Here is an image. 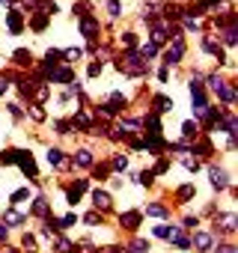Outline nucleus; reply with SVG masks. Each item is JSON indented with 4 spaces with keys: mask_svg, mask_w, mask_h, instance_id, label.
Wrapping results in <instances>:
<instances>
[{
    "mask_svg": "<svg viewBox=\"0 0 238 253\" xmlns=\"http://www.w3.org/2000/svg\"><path fill=\"white\" fill-rule=\"evenodd\" d=\"M119 223H122V226H128V229H134V226L140 223V211H125L122 217H119Z\"/></svg>",
    "mask_w": 238,
    "mask_h": 253,
    "instance_id": "nucleus-1",
    "label": "nucleus"
},
{
    "mask_svg": "<svg viewBox=\"0 0 238 253\" xmlns=\"http://www.w3.org/2000/svg\"><path fill=\"white\" fill-rule=\"evenodd\" d=\"M211 185H214L217 191H220V188L226 185V173H223L220 167H211Z\"/></svg>",
    "mask_w": 238,
    "mask_h": 253,
    "instance_id": "nucleus-2",
    "label": "nucleus"
},
{
    "mask_svg": "<svg viewBox=\"0 0 238 253\" xmlns=\"http://www.w3.org/2000/svg\"><path fill=\"white\" fill-rule=\"evenodd\" d=\"M92 200H95V206H98V209H110V197H107L104 191H95V194H92Z\"/></svg>",
    "mask_w": 238,
    "mask_h": 253,
    "instance_id": "nucleus-3",
    "label": "nucleus"
},
{
    "mask_svg": "<svg viewBox=\"0 0 238 253\" xmlns=\"http://www.w3.org/2000/svg\"><path fill=\"white\" fill-rule=\"evenodd\" d=\"M182 54H185V45H182V42H176V45H173V51L167 54V63H176Z\"/></svg>",
    "mask_w": 238,
    "mask_h": 253,
    "instance_id": "nucleus-4",
    "label": "nucleus"
},
{
    "mask_svg": "<svg viewBox=\"0 0 238 253\" xmlns=\"http://www.w3.org/2000/svg\"><path fill=\"white\" fill-rule=\"evenodd\" d=\"M9 30H12V33H21V18H18V12L9 15Z\"/></svg>",
    "mask_w": 238,
    "mask_h": 253,
    "instance_id": "nucleus-5",
    "label": "nucleus"
},
{
    "mask_svg": "<svg viewBox=\"0 0 238 253\" xmlns=\"http://www.w3.org/2000/svg\"><path fill=\"white\" fill-rule=\"evenodd\" d=\"M75 161H78L80 167H89V164H92V155H89V152H78V155H75Z\"/></svg>",
    "mask_w": 238,
    "mask_h": 253,
    "instance_id": "nucleus-6",
    "label": "nucleus"
},
{
    "mask_svg": "<svg viewBox=\"0 0 238 253\" xmlns=\"http://www.w3.org/2000/svg\"><path fill=\"white\" fill-rule=\"evenodd\" d=\"M194 194H197V188H191V185H182L179 188V200H191Z\"/></svg>",
    "mask_w": 238,
    "mask_h": 253,
    "instance_id": "nucleus-7",
    "label": "nucleus"
},
{
    "mask_svg": "<svg viewBox=\"0 0 238 253\" xmlns=\"http://www.w3.org/2000/svg\"><path fill=\"white\" fill-rule=\"evenodd\" d=\"M197 247H199V250H208V247H211V235H205V232L197 235Z\"/></svg>",
    "mask_w": 238,
    "mask_h": 253,
    "instance_id": "nucleus-8",
    "label": "nucleus"
},
{
    "mask_svg": "<svg viewBox=\"0 0 238 253\" xmlns=\"http://www.w3.org/2000/svg\"><path fill=\"white\" fill-rule=\"evenodd\" d=\"M146 211H149L152 217H167V209H164V206H149Z\"/></svg>",
    "mask_w": 238,
    "mask_h": 253,
    "instance_id": "nucleus-9",
    "label": "nucleus"
},
{
    "mask_svg": "<svg viewBox=\"0 0 238 253\" xmlns=\"http://www.w3.org/2000/svg\"><path fill=\"white\" fill-rule=\"evenodd\" d=\"M6 220H9V223H21L24 217H21V214H18L15 209H9V211H6Z\"/></svg>",
    "mask_w": 238,
    "mask_h": 253,
    "instance_id": "nucleus-10",
    "label": "nucleus"
},
{
    "mask_svg": "<svg viewBox=\"0 0 238 253\" xmlns=\"http://www.w3.org/2000/svg\"><path fill=\"white\" fill-rule=\"evenodd\" d=\"M146 250H149L146 241H134V244H131V253H146Z\"/></svg>",
    "mask_w": 238,
    "mask_h": 253,
    "instance_id": "nucleus-11",
    "label": "nucleus"
},
{
    "mask_svg": "<svg viewBox=\"0 0 238 253\" xmlns=\"http://www.w3.org/2000/svg\"><path fill=\"white\" fill-rule=\"evenodd\" d=\"M89 75L98 78V75H101V63H92V66H89Z\"/></svg>",
    "mask_w": 238,
    "mask_h": 253,
    "instance_id": "nucleus-12",
    "label": "nucleus"
},
{
    "mask_svg": "<svg viewBox=\"0 0 238 253\" xmlns=\"http://www.w3.org/2000/svg\"><path fill=\"white\" fill-rule=\"evenodd\" d=\"M232 98H235V89H232V86H226V89H223V101H232Z\"/></svg>",
    "mask_w": 238,
    "mask_h": 253,
    "instance_id": "nucleus-13",
    "label": "nucleus"
},
{
    "mask_svg": "<svg viewBox=\"0 0 238 253\" xmlns=\"http://www.w3.org/2000/svg\"><path fill=\"white\" fill-rule=\"evenodd\" d=\"M24 247H27V250H36V241H33V235H24Z\"/></svg>",
    "mask_w": 238,
    "mask_h": 253,
    "instance_id": "nucleus-14",
    "label": "nucleus"
},
{
    "mask_svg": "<svg viewBox=\"0 0 238 253\" xmlns=\"http://www.w3.org/2000/svg\"><path fill=\"white\" fill-rule=\"evenodd\" d=\"M113 164H116V167H113V170H125V167H128V161H125V158H116V161H113Z\"/></svg>",
    "mask_w": 238,
    "mask_h": 253,
    "instance_id": "nucleus-15",
    "label": "nucleus"
},
{
    "mask_svg": "<svg viewBox=\"0 0 238 253\" xmlns=\"http://www.w3.org/2000/svg\"><path fill=\"white\" fill-rule=\"evenodd\" d=\"M33 30H45V18H42V15H39V18L33 21Z\"/></svg>",
    "mask_w": 238,
    "mask_h": 253,
    "instance_id": "nucleus-16",
    "label": "nucleus"
},
{
    "mask_svg": "<svg viewBox=\"0 0 238 253\" xmlns=\"http://www.w3.org/2000/svg\"><path fill=\"white\" fill-rule=\"evenodd\" d=\"M48 161H51V164H60V152H57V149H54V152H48Z\"/></svg>",
    "mask_w": 238,
    "mask_h": 253,
    "instance_id": "nucleus-17",
    "label": "nucleus"
},
{
    "mask_svg": "<svg viewBox=\"0 0 238 253\" xmlns=\"http://www.w3.org/2000/svg\"><path fill=\"white\" fill-rule=\"evenodd\" d=\"M107 9H110V15H116V12H119V3H116V0H110V3H107Z\"/></svg>",
    "mask_w": 238,
    "mask_h": 253,
    "instance_id": "nucleus-18",
    "label": "nucleus"
},
{
    "mask_svg": "<svg viewBox=\"0 0 238 253\" xmlns=\"http://www.w3.org/2000/svg\"><path fill=\"white\" fill-rule=\"evenodd\" d=\"M143 57H155V45H146L143 48Z\"/></svg>",
    "mask_w": 238,
    "mask_h": 253,
    "instance_id": "nucleus-19",
    "label": "nucleus"
},
{
    "mask_svg": "<svg viewBox=\"0 0 238 253\" xmlns=\"http://www.w3.org/2000/svg\"><path fill=\"white\" fill-rule=\"evenodd\" d=\"M0 241H6V226L0 223Z\"/></svg>",
    "mask_w": 238,
    "mask_h": 253,
    "instance_id": "nucleus-20",
    "label": "nucleus"
},
{
    "mask_svg": "<svg viewBox=\"0 0 238 253\" xmlns=\"http://www.w3.org/2000/svg\"><path fill=\"white\" fill-rule=\"evenodd\" d=\"M217 253H235V250H232V247H229V244H226V247H220V250H217Z\"/></svg>",
    "mask_w": 238,
    "mask_h": 253,
    "instance_id": "nucleus-21",
    "label": "nucleus"
},
{
    "mask_svg": "<svg viewBox=\"0 0 238 253\" xmlns=\"http://www.w3.org/2000/svg\"><path fill=\"white\" fill-rule=\"evenodd\" d=\"M0 92H6V81H0Z\"/></svg>",
    "mask_w": 238,
    "mask_h": 253,
    "instance_id": "nucleus-22",
    "label": "nucleus"
}]
</instances>
